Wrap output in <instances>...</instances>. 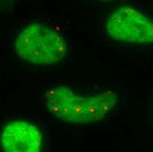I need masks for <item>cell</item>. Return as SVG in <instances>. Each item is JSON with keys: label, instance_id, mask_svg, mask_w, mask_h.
<instances>
[{"label": "cell", "instance_id": "cell-1", "mask_svg": "<svg viewBox=\"0 0 153 152\" xmlns=\"http://www.w3.org/2000/svg\"><path fill=\"white\" fill-rule=\"evenodd\" d=\"M117 103L114 91H107L92 96H81L70 87L61 85L47 92L48 111L58 120L74 124H90L102 121Z\"/></svg>", "mask_w": 153, "mask_h": 152}, {"label": "cell", "instance_id": "cell-2", "mask_svg": "<svg viewBox=\"0 0 153 152\" xmlns=\"http://www.w3.org/2000/svg\"><path fill=\"white\" fill-rule=\"evenodd\" d=\"M14 46L21 59L37 65L58 63L67 52L66 42L61 34L41 23H33L23 29Z\"/></svg>", "mask_w": 153, "mask_h": 152}, {"label": "cell", "instance_id": "cell-3", "mask_svg": "<svg viewBox=\"0 0 153 152\" xmlns=\"http://www.w3.org/2000/svg\"><path fill=\"white\" fill-rule=\"evenodd\" d=\"M108 35L119 42L153 43V20L133 7L123 5L114 11L106 24Z\"/></svg>", "mask_w": 153, "mask_h": 152}, {"label": "cell", "instance_id": "cell-4", "mask_svg": "<svg viewBox=\"0 0 153 152\" xmlns=\"http://www.w3.org/2000/svg\"><path fill=\"white\" fill-rule=\"evenodd\" d=\"M1 145L6 152H39L42 145V135L30 122L14 121L3 129Z\"/></svg>", "mask_w": 153, "mask_h": 152}, {"label": "cell", "instance_id": "cell-5", "mask_svg": "<svg viewBox=\"0 0 153 152\" xmlns=\"http://www.w3.org/2000/svg\"><path fill=\"white\" fill-rule=\"evenodd\" d=\"M18 0H1L2 7H9L10 5H13L15 4Z\"/></svg>", "mask_w": 153, "mask_h": 152}, {"label": "cell", "instance_id": "cell-6", "mask_svg": "<svg viewBox=\"0 0 153 152\" xmlns=\"http://www.w3.org/2000/svg\"><path fill=\"white\" fill-rule=\"evenodd\" d=\"M100 1H105V2H108V1H112V0H100Z\"/></svg>", "mask_w": 153, "mask_h": 152}]
</instances>
